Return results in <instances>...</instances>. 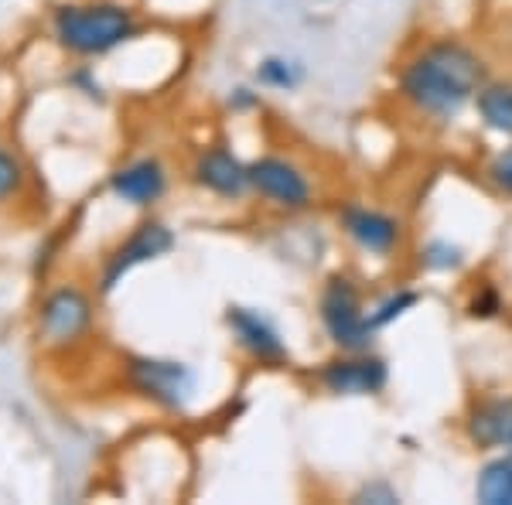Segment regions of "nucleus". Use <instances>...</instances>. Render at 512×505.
Wrapping results in <instances>:
<instances>
[{
  "instance_id": "nucleus-6",
  "label": "nucleus",
  "mask_w": 512,
  "mask_h": 505,
  "mask_svg": "<svg viewBox=\"0 0 512 505\" xmlns=\"http://www.w3.org/2000/svg\"><path fill=\"white\" fill-rule=\"evenodd\" d=\"M250 188L284 212H304L311 205V198H315L311 178L294 161L274 154L250 161Z\"/></svg>"
},
{
  "instance_id": "nucleus-10",
  "label": "nucleus",
  "mask_w": 512,
  "mask_h": 505,
  "mask_svg": "<svg viewBox=\"0 0 512 505\" xmlns=\"http://www.w3.org/2000/svg\"><path fill=\"white\" fill-rule=\"evenodd\" d=\"M171 246H175V233H171L168 226H161V222H144V226H137V233L110 256V263H106L103 291H113V287L120 284V277H127V273L140 267V263L158 260V256L168 253Z\"/></svg>"
},
{
  "instance_id": "nucleus-8",
  "label": "nucleus",
  "mask_w": 512,
  "mask_h": 505,
  "mask_svg": "<svg viewBox=\"0 0 512 505\" xmlns=\"http://www.w3.org/2000/svg\"><path fill=\"white\" fill-rule=\"evenodd\" d=\"M338 222H342L345 236H349L359 250H366L373 256H390L403 239L400 219H393L390 212L369 209V205H345Z\"/></svg>"
},
{
  "instance_id": "nucleus-3",
  "label": "nucleus",
  "mask_w": 512,
  "mask_h": 505,
  "mask_svg": "<svg viewBox=\"0 0 512 505\" xmlns=\"http://www.w3.org/2000/svg\"><path fill=\"white\" fill-rule=\"evenodd\" d=\"M318 314L325 325L328 338L335 342V349L342 352H366L373 345V318L366 314L359 287L349 277H328V284L321 287L318 297Z\"/></svg>"
},
{
  "instance_id": "nucleus-12",
  "label": "nucleus",
  "mask_w": 512,
  "mask_h": 505,
  "mask_svg": "<svg viewBox=\"0 0 512 505\" xmlns=\"http://www.w3.org/2000/svg\"><path fill=\"white\" fill-rule=\"evenodd\" d=\"M110 192L127 205H137V209H147L158 198L168 192V171L158 157H140V161L123 164L120 171L110 175Z\"/></svg>"
},
{
  "instance_id": "nucleus-14",
  "label": "nucleus",
  "mask_w": 512,
  "mask_h": 505,
  "mask_svg": "<svg viewBox=\"0 0 512 505\" xmlns=\"http://www.w3.org/2000/svg\"><path fill=\"white\" fill-rule=\"evenodd\" d=\"M475 110L492 134L512 137V82H485L475 96Z\"/></svg>"
},
{
  "instance_id": "nucleus-20",
  "label": "nucleus",
  "mask_w": 512,
  "mask_h": 505,
  "mask_svg": "<svg viewBox=\"0 0 512 505\" xmlns=\"http://www.w3.org/2000/svg\"><path fill=\"white\" fill-rule=\"evenodd\" d=\"M21 181H24V171H21L18 157H11L7 151H0V202H7V198L18 192Z\"/></svg>"
},
{
  "instance_id": "nucleus-7",
  "label": "nucleus",
  "mask_w": 512,
  "mask_h": 505,
  "mask_svg": "<svg viewBox=\"0 0 512 505\" xmlns=\"http://www.w3.org/2000/svg\"><path fill=\"white\" fill-rule=\"evenodd\" d=\"M318 383L332 396H376L390 383V369L373 352H342L338 359L325 362L318 372Z\"/></svg>"
},
{
  "instance_id": "nucleus-2",
  "label": "nucleus",
  "mask_w": 512,
  "mask_h": 505,
  "mask_svg": "<svg viewBox=\"0 0 512 505\" xmlns=\"http://www.w3.org/2000/svg\"><path fill=\"white\" fill-rule=\"evenodd\" d=\"M134 31L137 21L123 4H65L52 18L55 41L82 59L113 52L134 38Z\"/></svg>"
},
{
  "instance_id": "nucleus-5",
  "label": "nucleus",
  "mask_w": 512,
  "mask_h": 505,
  "mask_svg": "<svg viewBox=\"0 0 512 505\" xmlns=\"http://www.w3.org/2000/svg\"><path fill=\"white\" fill-rule=\"evenodd\" d=\"M93 325V301L79 287H59L41 301L38 311V335L52 349H69Z\"/></svg>"
},
{
  "instance_id": "nucleus-23",
  "label": "nucleus",
  "mask_w": 512,
  "mask_h": 505,
  "mask_svg": "<svg viewBox=\"0 0 512 505\" xmlns=\"http://www.w3.org/2000/svg\"><path fill=\"white\" fill-rule=\"evenodd\" d=\"M506 458H509V465H512V451H506Z\"/></svg>"
},
{
  "instance_id": "nucleus-9",
  "label": "nucleus",
  "mask_w": 512,
  "mask_h": 505,
  "mask_svg": "<svg viewBox=\"0 0 512 505\" xmlns=\"http://www.w3.org/2000/svg\"><path fill=\"white\" fill-rule=\"evenodd\" d=\"M226 325L233 331L236 342L243 345L256 362H263V366H280V362H287V345L267 314H260L253 308H239L236 304V308L226 311Z\"/></svg>"
},
{
  "instance_id": "nucleus-21",
  "label": "nucleus",
  "mask_w": 512,
  "mask_h": 505,
  "mask_svg": "<svg viewBox=\"0 0 512 505\" xmlns=\"http://www.w3.org/2000/svg\"><path fill=\"white\" fill-rule=\"evenodd\" d=\"M475 314V318H489V314L499 311V297H495L492 291H482V297L475 294V301H472V308H468Z\"/></svg>"
},
{
  "instance_id": "nucleus-22",
  "label": "nucleus",
  "mask_w": 512,
  "mask_h": 505,
  "mask_svg": "<svg viewBox=\"0 0 512 505\" xmlns=\"http://www.w3.org/2000/svg\"><path fill=\"white\" fill-rule=\"evenodd\" d=\"M362 499H379V502H396V495L390 492V488H366V492H359V495H355V502H362Z\"/></svg>"
},
{
  "instance_id": "nucleus-4",
  "label": "nucleus",
  "mask_w": 512,
  "mask_h": 505,
  "mask_svg": "<svg viewBox=\"0 0 512 505\" xmlns=\"http://www.w3.org/2000/svg\"><path fill=\"white\" fill-rule=\"evenodd\" d=\"M130 386L164 410H185L195 396V372L171 359H130Z\"/></svg>"
},
{
  "instance_id": "nucleus-17",
  "label": "nucleus",
  "mask_w": 512,
  "mask_h": 505,
  "mask_svg": "<svg viewBox=\"0 0 512 505\" xmlns=\"http://www.w3.org/2000/svg\"><path fill=\"white\" fill-rule=\"evenodd\" d=\"M485 178H489V185L499 195L512 198V147H502V151L492 157L489 168H485Z\"/></svg>"
},
{
  "instance_id": "nucleus-13",
  "label": "nucleus",
  "mask_w": 512,
  "mask_h": 505,
  "mask_svg": "<svg viewBox=\"0 0 512 505\" xmlns=\"http://www.w3.org/2000/svg\"><path fill=\"white\" fill-rule=\"evenodd\" d=\"M468 441L478 451H512V396H489L478 400L468 413Z\"/></svg>"
},
{
  "instance_id": "nucleus-18",
  "label": "nucleus",
  "mask_w": 512,
  "mask_h": 505,
  "mask_svg": "<svg viewBox=\"0 0 512 505\" xmlns=\"http://www.w3.org/2000/svg\"><path fill=\"white\" fill-rule=\"evenodd\" d=\"M417 304V294L414 291H400L396 297H390V301H383L376 311H369V318H373V328H386L393 318H400V314H407L410 308Z\"/></svg>"
},
{
  "instance_id": "nucleus-11",
  "label": "nucleus",
  "mask_w": 512,
  "mask_h": 505,
  "mask_svg": "<svg viewBox=\"0 0 512 505\" xmlns=\"http://www.w3.org/2000/svg\"><path fill=\"white\" fill-rule=\"evenodd\" d=\"M192 181L205 192L219 195V198H239L250 188V164H243L229 147H209V151L198 154Z\"/></svg>"
},
{
  "instance_id": "nucleus-19",
  "label": "nucleus",
  "mask_w": 512,
  "mask_h": 505,
  "mask_svg": "<svg viewBox=\"0 0 512 505\" xmlns=\"http://www.w3.org/2000/svg\"><path fill=\"white\" fill-rule=\"evenodd\" d=\"M424 267L431 270H458L461 267V250L451 243H444V239H437L424 250Z\"/></svg>"
},
{
  "instance_id": "nucleus-15",
  "label": "nucleus",
  "mask_w": 512,
  "mask_h": 505,
  "mask_svg": "<svg viewBox=\"0 0 512 505\" xmlns=\"http://www.w3.org/2000/svg\"><path fill=\"white\" fill-rule=\"evenodd\" d=\"M475 499L485 502V505H512V465H509V458H495L478 471Z\"/></svg>"
},
{
  "instance_id": "nucleus-1",
  "label": "nucleus",
  "mask_w": 512,
  "mask_h": 505,
  "mask_svg": "<svg viewBox=\"0 0 512 505\" xmlns=\"http://www.w3.org/2000/svg\"><path fill=\"white\" fill-rule=\"evenodd\" d=\"M485 86V59L458 38H437L403 65L400 96L410 110L431 120H451L475 103Z\"/></svg>"
},
{
  "instance_id": "nucleus-16",
  "label": "nucleus",
  "mask_w": 512,
  "mask_h": 505,
  "mask_svg": "<svg viewBox=\"0 0 512 505\" xmlns=\"http://www.w3.org/2000/svg\"><path fill=\"white\" fill-rule=\"evenodd\" d=\"M256 79H260V86L267 89H277V93H291V89L301 86L304 79V69L291 59H263L260 69H256Z\"/></svg>"
}]
</instances>
